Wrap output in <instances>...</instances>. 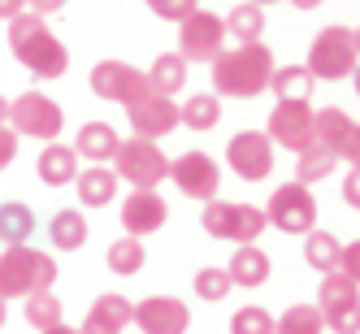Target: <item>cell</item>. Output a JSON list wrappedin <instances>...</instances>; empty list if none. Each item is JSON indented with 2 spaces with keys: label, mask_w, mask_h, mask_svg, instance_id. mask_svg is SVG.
Listing matches in <instances>:
<instances>
[{
  "label": "cell",
  "mask_w": 360,
  "mask_h": 334,
  "mask_svg": "<svg viewBox=\"0 0 360 334\" xmlns=\"http://www.w3.org/2000/svg\"><path fill=\"white\" fill-rule=\"evenodd\" d=\"M135 321V304L126 300V295H100L91 308H87V317L79 326V334H122L126 326Z\"/></svg>",
  "instance_id": "cell-19"
},
{
  "label": "cell",
  "mask_w": 360,
  "mask_h": 334,
  "mask_svg": "<svg viewBox=\"0 0 360 334\" xmlns=\"http://www.w3.org/2000/svg\"><path fill=\"white\" fill-rule=\"evenodd\" d=\"M356 65H360V53H356V35L347 27H326V31H317L313 48H308V61H304V70L313 74L317 83L352 79Z\"/></svg>",
  "instance_id": "cell-5"
},
{
  "label": "cell",
  "mask_w": 360,
  "mask_h": 334,
  "mask_svg": "<svg viewBox=\"0 0 360 334\" xmlns=\"http://www.w3.org/2000/svg\"><path fill=\"white\" fill-rule=\"evenodd\" d=\"M252 5H278V0H252Z\"/></svg>",
  "instance_id": "cell-48"
},
{
  "label": "cell",
  "mask_w": 360,
  "mask_h": 334,
  "mask_svg": "<svg viewBox=\"0 0 360 334\" xmlns=\"http://www.w3.org/2000/svg\"><path fill=\"white\" fill-rule=\"evenodd\" d=\"M274 334H326V321L317 313V304H295L274 321Z\"/></svg>",
  "instance_id": "cell-32"
},
{
  "label": "cell",
  "mask_w": 360,
  "mask_h": 334,
  "mask_svg": "<svg viewBox=\"0 0 360 334\" xmlns=\"http://www.w3.org/2000/svg\"><path fill=\"white\" fill-rule=\"evenodd\" d=\"M22 9H27V0H0V18H5V22H13Z\"/></svg>",
  "instance_id": "cell-42"
},
{
  "label": "cell",
  "mask_w": 360,
  "mask_h": 334,
  "mask_svg": "<svg viewBox=\"0 0 360 334\" xmlns=\"http://www.w3.org/2000/svg\"><path fill=\"white\" fill-rule=\"evenodd\" d=\"M27 5H31V13H57V9H65V0H27Z\"/></svg>",
  "instance_id": "cell-41"
},
{
  "label": "cell",
  "mask_w": 360,
  "mask_h": 334,
  "mask_svg": "<svg viewBox=\"0 0 360 334\" xmlns=\"http://www.w3.org/2000/svg\"><path fill=\"white\" fill-rule=\"evenodd\" d=\"M48 235H53V243L61 252H79L87 243V221H83L79 209H61V213H53V221H48Z\"/></svg>",
  "instance_id": "cell-29"
},
{
  "label": "cell",
  "mask_w": 360,
  "mask_h": 334,
  "mask_svg": "<svg viewBox=\"0 0 360 334\" xmlns=\"http://www.w3.org/2000/svg\"><path fill=\"white\" fill-rule=\"evenodd\" d=\"M35 174H39L44 187L74 183V178H79V152H74V143H48L35 161Z\"/></svg>",
  "instance_id": "cell-20"
},
{
  "label": "cell",
  "mask_w": 360,
  "mask_h": 334,
  "mask_svg": "<svg viewBox=\"0 0 360 334\" xmlns=\"http://www.w3.org/2000/svg\"><path fill=\"white\" fill-rule=\"evenodd\" d=\"M191 287H195V295H200V300H226L235 282H230V274H226L221 265H204V269L195 274Z\"/></svg>",
  "instance_id": "cell-35"
},
{
  "label": "cell",
  "mask_w": 360,
  "mask_h": 334,
  "mask_svg": "<svg viewBox=\"0 0 360 334\" xmlns=\"http://www.w3.org/2000/svg\"><path fill=\"white\" fill-rule=\"evenodd\" d=\"M200 226H204V235H213V239H221V243L243 248V243H256V239H261L269 221H265V209H256V204L209 200V204H204Z\"/></svg>",
  "instance_id": "cell-4"
},
{
  "label": "cell",
  "mask_w": 360,
  "mask_h": 334,
  "mask_svg": "<svg viewBox=\"0 0 360 334\" xmlns=\"http://www.w3.org/2000/svg\"><path fill=\"white\" fill-rule=\"evenodd\" d=\"M169 178L178 183V191L191 195V200H217V187H221V169L213 157H204V152H183V157L169 161Z\"/></svg>",
  "instance_id": "cell-15"
},
{
  "label": "cell",
  "mask_w": 360,
  "mask_h": 334,
  "mask_svg": "<svg viewBox=\"0 0 360 334\" xmlns=\"http://www.w3.org/2000/svg\"><path fill=\"white\" fill-rule=\"evenodd\" d=\"M87 83H91V91L100 100H113V105H122V109L152 91L148 70H135V65H126V61H96L91 74H87Z\"/></svg>",
  "instance_id": "cell-11"
},
{
  "label": "cell",
  "mask_w": 360,
  "mask_h": 334,
  "mask_svg": "<svg viewBox=\"0 0 360 334\" xmlns=\"http://www.w3.org/2000/svg\"><path fill=\"white\" fill-rule=\"evenodd\" d=\"M313 117H317V109L308 105V100H278L274 105V113H269V143H282L287 152H300L313 143Z\"/></svg>",
  "instance_id": "cell-12"
},
{
  "label": "cell",
  "mask_w": 360,
  "mask_h": 334,
  "mask_svg": "<svg viewBox=\"0 0 360 334\" xmlns=\"http://www.w3.org/2000/svg\"><path fill=\"white\" fill-rule=\"evenodd\" d=\"M339 165V157L334 152H326L321 143H308L300 157H295V183H304V187H313V183H321V178Z\"/></svg>",
  "instance_id": "cell-31"
},
{
  "label": "cell",
  "mask_w": 360,
  "mask_h": 334,
  "mask_svg": "<svg viewBox=\"0 0 360 334\" xmlns=\"http://www.w3.org/2000/svg\"><path fill=\"white\" fill-rule=\"evenodd\" d=\"M317 313L334 334H360V287L347 274H326L317 291Z\"/></svg>",
  "instance_id": "cell-7"
},
{
  "label": "cell",
  "mask_w": 360,
  "mask_h": 334,
  "mask_svg": "<svg viewBox=\"0 0 360 334\" xmlns=\"http://www.w3.org/2000/svg\"><path fill=\"white\" fill-rule=\"evenodd\" d=\"M9 48L18 65H27L35 79H61V74L70 70V53L65 44L48 31V22L39 13H27L22 9L13 22H9Z\"/></svg>",
  "instance_id": "cell-1"
},
{
  "label": "cell",
  "mask_w": 360,
  "mask_h": 334,
  "mask_svg": "<svg viewBox=\"0 0 360 334\" xmlns=\"http://www.w3.org/2000/svg\"><path fill=\"white\" fill-rule=\"evenodd\" d=\"M313 83L317 79L304 65H278L274 79H269V87H274L278 100H308V96H313Z\"/></svg>",
  "instance_id": "cell-30"
},
{
  "label": "cell",
  "mask_w": 360,
  "mask_h": 334,
  "mask_svg": "<svg viewBox=\"0 0 360 334\" xmlns=\"http://www.w3.org/2000/svg\"><path fill=\"white\" fill-rule=\"evenodd\" d=\"M18 157V135H13V126H0V169H9Z\"/></svg>",
  "instance_id": "cell-39"
},
{
  "label": "cell",
  "mask_w": 360,
  "mask_h": 334,
  "mask_svg": "<svg viewBox=\"0 0 360 334\" xmlns=\"http://www.w3.org/2000/svg\"><path fill=\"white\" fill-rule=\"evenodd\" d=\"M178 122L191 126V131H213V126L221 122V96H217V91L191 96L187 105H178Z\"/></svg>",
  "instance_id": "cell-28"
},
{
  "label": "cell",
  "mask_w": 360,
  "mask_h": 334,
  "mask_svg": "<svg viewBox=\"0 0 360 334\" xmlns=\"http://www.w3.org/2000/svg\"><path fill=\"white\" fill-rule=\"evenodd\" d=\"M143 261H148V256H143V243H139V239H131V235L117 239V243L109 248V269H113L117 278L139 274V269H143Z\"/></svg>",
  "instance_id": "cell-33"
},
{
  "label": "cell",
  "mask_w": 360,
  "mask_h": 334,
  "mask_svg": "<svg viewBox=\"0 0 360 334\" xmlns=\"http://www.w3.org/2000/svg\"><path fill=\"white\" fill-rule=\"evenodd\" d=\"M117 183H122V178L113 174V165H87V169H79V178H74L79 200L87 204V209H105V204H113Z\"/></svg>",
  "instance_id": "cell-22"
},
{
  "label": "cell",
  "mask_w": 360,
  "mask_h": 334,
  "mask_svg": "<svg viewBox=\"0 0 360 334\" xmlns=\"http://www.w3.org/2000/svg\"><path fill=\"white\" fill-rule=\"evenodd\" d=\"M57 321H65V317H61V300H57L53 291H39V295L27 300V326H31V330L44 334V330H53Z\"/></svg>",
  "instance_id": "cell-34"
},
{
  "label": "cell",
  "mask_w": 360,
  "mask_h": 334,
  "mask_svg": "<svg viewBox=\"0 0 360 334\" xmlns=\"http://www.w3.org/2000/svg\"><path fill=\"white\" fill-rule=\"evenodd\" d=\"M165 217H169V209H165L161 191H131L126 204H122V226H126L131 239H143L152 230H161Z\"/></svg>",
  "instance_id": "cell-18"
},
{
  "label": "cell",
  "mask_w": 360,
  "mask_h": 334,
  "mask_svg": "<svg viewBox=\"0 0 360 334\" xmlns=\"http://www.w3.org/2000/svg\"><path fill=\"white\" fill-rule=\"evenodd\" d=\"M126 122H131L135 139H152V143H157L161 135H169L174 126H183L178 122V105L169 96H157V91H148L143 100L126 105Z\"/></svg>",
  "instance_id": "cell-16"
},
{
  "label": "cell",
  "mask_w": 360,
  "mask_h": 334,
  "mask_svg": "<svg viewBox=\"0 0 360 334\" xmlns=\"http://www.w3.org/2000/svg\"><path fill=\"white\" fill-rule=\"evenodd\" d=\"M0 126H9V100L0 96Z\"/></svg>",
  "instance_id": "cell-45"
},
{
  "label": "cell",
  "mask_w": 360,
  "mask_h": 334,
  "mask_svg": "<svg viewBox=\"0 0 360 334\" xmlns=\"http://www.w3.org/2000/svg\"><path fill=\"white\" fill-rule=\"evenodd\" d=\"M352 83H356V96H360V65L352 70Z\"/></svg>",
  "instance_id": "cell-47"
},
{
  "label": "cell",
  "mask_w": 360,
  "mask_h": 334,
  "mask_svg": "<svg viewBox=\"0 0 360 334\" xmlns=\"http://www.w3.org/2000/svg\"><path fill=\"white\" fill-rule=\"evenodd\" d=\"M295 9H317V5H326V0H291Z\"/></svg>",
  "instance_id": "cell-44"
},
{
  "label": "cell",
  "mask_w": 360,
  "mask_h": 334,
  "mask_svg": "<svg viewBox=\"0 0 360 334\" xmlns=\"http://www.w3.org/2000/svg\"><path fill=\"white\" fill-rule=\"evenodd\" d=\"M44 334H79V326H65V321H57L53 330H44Z\"/></svg>",
  "instance_id": "cell-43"
},
{
  "label": "cell",
  "mask_w": 360,
  "mask_h": 334,
  "mask_svg": "<svg viewBox=\"0 0 360 334\" xmlns=\"http://www.w3.org/2000/svg\"><path fill=\"white\" fill-rule=\"evenodd\" d=\"M57 282V261L48 252L31 248V243H18L0 252V300H31L39 291H53Z\"/></svg>",
  "instance_id": "cell-3"
},
{
  "label": "cell",
  "mask_w": 360,
  "mask_h": 334,
  "mask_svg": "<svg viewBox=\"0 0 360 334\" xmlns=\"http://www.w3.org/2000/svg\"><path fill=\"white\" fill-rule=\"evenodd\" d=\"M148 83H152V91H157V96H169L174 100V91L187 87V61L178 57V53H161L157 61H152V70H148Z\"/></svg>",
  "instance_id": "cell-26"
},
{
  "label": "cell",
  "mask_w": 360,
  "mask_h": 334,
  "mask_svg": "<svg viewBox=\"0 0 360 334\" xmlns=\"http://www.w3.org/2000/svg\"><path fill=\"white\" fill-rule=\"evenodd\" d=\"M117 131L109 122H83V131H79V139H74V152H79V161L87 157L91 165H105V161H113L117 157Z\"/></svg>",
  "instance_id": "cell-21"
},
{
  "label": "cell",
  "mask_w": 360,
  "mask_h": 334,
  "mask_svg": "<svg viewBox=\"0 0 360 334\" xmlns=\"http://www.w3.org/2000/svg\"><path fill=\"white\" fill-rule=\"evenodd\" d=\"M9 126L13 135H31V139H44V143H57V135L65 131V113L53 96L44 91H27L9 100Z\"/></svg>",
  "instance_id": "cell-8"
},
{
  "label": "cell",
  "mask_w": 360,
  "mask_h": 334,
  "mask_svg": "<svg viewBox=\"0 0 360 334\" xmlns=\"http://www.w3.org/2000/svg\"><path fill=\"white\" fill-rule=\"evenodd\" d=\"M135 326L143 334H187L191 308L174 295H148V300L135 304Z\"/></svg>",
  "instance_id": "cell-17"
},
{
  "label": "cell",
  "mask_w": 360,
  "mask_h": 334,
  "mask_svg": "<svg viewBox=\"0 0 360 334\" xmlns=\"http://www.w3.org/2000/svg\"><path fill=\"white\" fill-rule=\"evenodd\" d=\"M313 143H321L326 152L343 157L360 169V122L347 117L343 109H317L313 117Z\"/></svg>",
  "instance_id": "cell-14"
},
{
  "label": "cell",
  "mask_w": 360,
  "mask_h": 334,
  "mask_svg": "<svg viewBox=\"0 0 360 334\" xmlns=\"http://www.w3.org/2000/svg\"><path fill=\"white\" fill-rule=\"evenodd\" d=\"M5 321H9V300H0V330H5Z\"/></svg>",
  "instance_id": "cell-46"
},
{
  "label": "cell",
  "mask_w": 360,
  "mask_h": 334,
  "mask_svg": "<svg viewBox=\"0 0 360 334\" xmlns=\"http://www.w3.org/2000/svg\"><path fill=\"white\" fill-rule=\"evenodd\" d=\"M230 334H274V317L265 313L261 304H248L230 317Z\"/></svg>",
  "instance_id": "cell-36"
},
{
  "label": "cell",
  "mask_w": 360,
  "mask_h": 334,
  "mask_svg": "<svg viewBox=\"0 0 360 334\" xmlns=\"http://www.w3.org/2000/svg\"><path fill=\"white\" fill-rule=\"evenodd\" d=\"M226 161L243 183H265L274 174V143L265 131H239L226 143Z\"/></svg>",
  "instance_id": "cell-13"
},
{
  "label": "cell",
  "mask_w": 360,
  "mask_h": 334,
  "mask_svg": "<svg viewBox=\"0 0 360 334\" xmlns=\"http://www.w3.org/2000/svg\"><path fill=\"white\" fill-rule=\"evenodd\" d=\"M226 53V18L213 9H195L178 22V57L191 61H217Z\"/></svg>",
  "instance_id": "cell-9"
},
{
  "label": "cell",
  "mask_w": 360,
  "mask_h": 334,
  "mask_svg": "<svg viewBox=\"0 0 360 334\" xmlns=\"http://www.w3.org/2000/svg\"><path fill=\"white\" fill-rule=\"evenodd\" d=\"M274 53L265 44H235L213 61V87L217 96H235V100H252L261 96L274 79Z\"/></svg>",
  "instance_id": "cell-2"
},
{
  "label": "cell",
  "mask_w": 360,
  "mask_h": 334,
  "mask_svg": "<svg viewBox=\"0 0 360 334\" xmlns=\"http://www.w3.org/2000/svg\"><path fill=\"white\" fill-rule=\"evenodd\" d=\"M226 35L235 39V44H261V35H265V13H261V5H235L226 13Z\"/></svg>",
  "instance_id": "cell-27"
},
{
  "label": "cell",
  "mask_w": 360,
  "mask_h": 334,
  "mask_svg": "<svg viewBox=\"0 0 360 334\" xmlns=\"http://www.w3.org/2000/svg\"><path fill=\"white\" fill-rule=\"evenodd\" d=\"M339 274H347L356 287H360V239L343 248V261H339Z\"/></svg>",
  "instance_id": "cell-38"
},
{
  "label": "cell",
  "mask_w": 360,
  "mask_h": 334,
  "mask_svg": "<svg viewBox=\"0 0 360 334\" xmlns=\"http://www.w3.org/2000/svg\"><path fill=\"white\" fill-rule=\"evenodd\" d=\"M304 261L313 265L317 274H334L343 261V243L330 235V230H308L304 235Z\"/></svg>",
  "instance_id": "cell-25"
},
{
  "label": "cell",
  "mask_w": 360,
  "mask_h": 334,
  "mask_svg": "<svg viewBox=\"0 0 360 334\" xmlns=\"http://www.w3.org/2000/svg\"><path fill=\"white\" fill-rule=\"evenodd\" d=\"M352 35H356V53H360V27H356V31H352Z\"/></svg>",
  "instance_id": "cell-49"
},
{
  "label": "cell",
  "mask_w": 360,
  "mask_h": 334,
  "mask_svg": "<svg viewBox=\"0 0 360 334\" xmlns=\"http://www.w3.org/2000/svg\"><path fill=\"white\" fill-rule=\"evenodd\" d=\"M265 221L278 226L282 235H308L317 226V200L304 183H282L274 195H269V209H265Z\"/></svg>",
  "instance_id": "cell-10"
},
{
  "label": "cell",
  "mask_w": 360,
  "mask_h": 334,
  "mask_svg": "<svg viewBox=\"0 0 360 334\" xmlns=\"http://www.w3.org/2000/svg\"><path fill=\"white\" fill-rule=\"evenodd\" d=\"M113 174L122 183H131L135 191H157L169 178V157L152 143V139H122L117 157H113Z\"/></svg>",
  "instance_id": "cell-6"
},
{
  "label": "cell",
  "mask_w": 360,
  "mask_h": 334,
  "mask_svg": "<svg viewBox=\"0 0 360 334\" xmlns=\"http://www.w3.org/2000/svg\"><path fill=\"white\" fill-rule=\"evenodd\" d=\"M31 230H35V213H31V204H22V200L0 204V243H5V248L31 243Z\"/></svg>",
  "instance_id": "cell-24"
},
{
  "label": "cell",
  "mask_w": 360,
  "mask_h": 334,
  "mask_svg": "<svg viewBox=\"0 0 360 334\" xmlns=\"http://www.w3.org/2000/svg\"><path fill=\"white\" fill-rule=\"evenodd\" d=\"M226 274H230V282H239V287H261L269 278V256L256 243H243V248H235V256H230Z\"/></svg>",
  "instance_id": "cell-23"
},
{
  "label": "cell",
  "mask_w": 360,
  "mask_h": 334,
  "mask_svg": "<svg viewBox=\"0 0 360 334\" xmlns=\"http://www.w3.org/2000/svg\"><path fill=\"white\" fill-rule=\"evenodd\" d=\"M143 5L157 13V18H165V22H183L187 13L200 9V0H143Z\"/></svg>",
  "instance_id": "cell-37"
},
{
  "label": "cell",
  "mask_w": 360,
  "mask_h": 334,
  "mask_svg": "<svg viewBox=\"0 0 360 334\" xmlns=\"http://www.w3.org/2000/svg\"><path fill=\"white\" fill-rule=\"evenodd\" d=\"M343 200L352 204V209H360V169L352 165V174H347V183H343Z\"/></svg>",
  "instance_id": "cell-40"
}]
</instances>
